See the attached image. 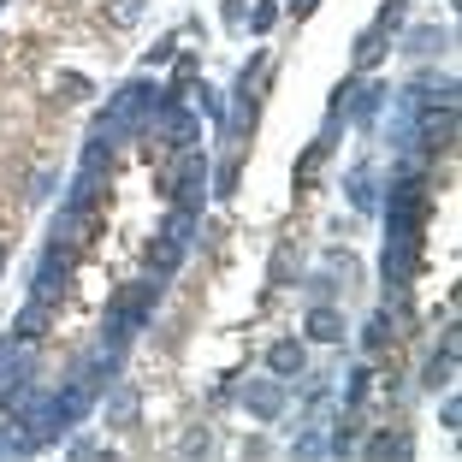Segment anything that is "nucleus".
<instances>
[{"label":"nucleus","instance_id":"obj_7","mask_svg":"<svg viewBox=\"0 0 462 462\" xmlns=\"http://www.w3.org/2000/svg\"><path fill=\"white\" fill-rule=\"evenodd\" d=\"M427 154H450L457 149V107H421V131H415Z\"/></svg>","mask_w":462,"mask_h":462},{"label":"nucleus","instance_id":"obj_6","mask_svg":"<svg viewBox=\"0 0 462 462\" xmlns=\"http://www.w3.org/2000/svg\"><path fill=\"white\" fill-rule=\"evenodd\" d=\"M154 143H166L172 154H184L190 143H202V125H196V113L184 107V101L166 96V107L154 113Z\"/></svg>","mask_w":462,"mask_h":462},{"label":"nucleus","instance_id":"obj_28","mask_svg":"<svg viewBox=\"0 0 462 462\" xmlns=\"http://www.w3.org/2000/svg\"><path fill=\"white\" fill-rule=\"evenodd\" d=\"M60 178L54 172H36V190H30V202H48V190H54Z\"/></svg>","mask_w":462,"mask_h":462},{"label":"nucleus","instance_id":"obj_4","mask_svg":"<svg viewBox=\"0 0 462 462\" xmlns=\"http://www.w3.org/2000/svg\"><path fill=\"white\" fill-rule=\"evenodd\" d=\"M202 190H208V154L184 149L166 172V196H172L178 214H202Z\"/></svg>","mask_w":462,"mask_h":462},{"label":"nucleus","instance_id":"obj_9","mask_svg":"<svg viewBox=\"0 0 462 462\" xmlns=\"http://www.w3.org/2000/svg\"><path fill=\"white\" fill-rule=\"evenodd\" d=\"M244 409L255 421H279L285 415V380H249L244 385Z\"/></svg>","mask_w":462,"mask_h":462},{"label":"nucleus","instance_id":"obj_8","mask_svg":"<svg viewBox=\"0 0 462 462\" xmlns=\"http://www.w3.org/2000/svg\"><path fill=\"white\" fill-rule=\"evenodd\" d=\"M30 374H36V344L6 338L0 344V397L18 392V385H30Z\"/></svg>","mask_w":462,"mask_h":462},{"label":"nucleus","instance_id":"obj_26","mask_svg":"<svg viewBox=\"0 0 462 462\" xmlns=\"http://www.w3.org/2000/svg\"><path fill=\"white\" fill-rule=\"evenodd\" d=\"M172 48H178V36H161V42L149 48V66H166V60H172Z\"/></svg>","mask_w":462,"mask_h":462},{"label":"nucleus","instance_id":"obj_11","mask_svg":"<svg viewBox=\"0 0 462 462\" xmlns=\"http://www.w3.org/2000/svg\"><path fill=\"white\" fill-rule=\"evenodd\" d=\"M267 374L273 380H302V374H309V350H302L297 338L267 344Z\"/></svg>","mask_w":462,"mask_h":462},{"label":"nucleus","instance_id":"obj_5","mask_svg":"<svg viewBox=\"0 0 462 462\" xmlns=\"http://www.w3.org/2000/svg\"><path fill=\"white\" fill-rule=\"evenodd\" d=\"M66 285H71V249L48 244V249L36 255V267H30V297L54 309V302L66 297Z\"/></svg>","mask_w":462,"mask_h":462},{"label":"nucleus","instance_id":"obj_20","mask_svg":"<svg viewBox=\"0 0 462 462\" xmlns=\"http://www.w3.org/2000/svg\"><path fill=\"white\" fill-rule=\"evenodd\" d=\"M350 202L362 208V214L374 208V166H356V172H350Z\"/></svg>","mask_w":462,"mask_h":462},{"label":"nucleus","instance_id":"obj_23","mask_svg":"<svg viewBox=\"0 0 462 462\" xmlns=\"http://www.w3.org/2000/svg\"><path fill=\"white\" fill-rule=\"evenodd\" d=\"M273 24H279V6H273V0H261L255 13H249V30H255V36H267Z\"/></svg>","mask_w":462,"mask_h":462},{"label":"nucleus","instance_id":"obj_29","mask_svg":"<svg viewBox=\"0 0 462 462\" xmlns=\"http://www.w3.org/2000/svg\"><path fill=\"white\" fill-rule=\"evenodd\" d=\"M285 6H291V13L302 18V13H314V6H320V0H285Z\"/></svg>","mask_w":462,"mask_h":462},{"label":"nucleus","instance_id":"obj_12","mask_svg":"<svg viewBox=\"0 0 462 462\" xmlns=\"http://www.w3.org/2000/svg\"><path fill=\"white\" fill-rule=\"evenodd\" d=\"M302 332H309L314 344H344L350 320H344V309H332V302H314V309H309V320H302Z\"/></svg>","mask_w":462,"mask_h":462},{"label":"nucleus","instance_id":"obj_16","mask_svg":"<svg viewBox=\"0 0 462 462\" xmlns=\"http://www.w3.org/2000/svg\"><path fill=\"white\" fill-rule=\"evenodd\" d=\"M380 54H385V30L367 24L362 36H356V71H374V66H380Z\"/></svg>","mask_w":462,"mask_h":462},{"label":"nucleus","instance_id":"obj_30","mask_svg":"<svg viewBox=\"0 0 462 462\" xmlns=\"http://www.w3.org/2000/svg\"><path fill=\"white\" fill-rule=\"evenodd\" d=\"M0 273H6V244H0Z\"/></svg>","mask_w":462,"mask_h":462},{"label":"nucleus","instance_id":"obj_1","mask_svg":"<svg viewBox=\"0 0 462 462\" xmlns=\"http://www.w3.org/2000/svg\"><path fill=\"white\" fill-rule=\"evenodd\" d=\"M161 107H166V89H161V83L131 78V83L119 89V96L107 101V113L96 119V143H107V149H113V136H136V131H149Z\"/></svg>","mask_w":462,"mask_h":462},{"label":"nucleus","instance_id":"obj_10","mask_svg":"<svg viewBox=\"0 0 462 462\" xmlns=\"http://www.w3.org/2000/svg\"><path fill=\"white\" fill-rule=\"evenodd\" d=\"M48 327H54V309L30 297L24 309H18V320L6 327V338H18V344H42V338H48Z\"/></svg>","mask_w":462,"mask_h":462},{"label":"nucleus","instance_id":"obj_3","mask_svg":"<svg viewBox=\"0 0 462 462\" xmlns=\"http://www.w3.org/2000/svg\"><path fill=\"white\" fill-rule=\"evenodd\" d=\"M190 231H196V214H178L172 208V219H166L161 237L149 244V273L154 279H172V273L184 267V255H190Z\"/></svg>","mask_w":462,"mask_h":462},{"label":"nucleus","instance_id":"obj_25","mask_svg":"<svg viewBox=\"0 0 462 462\" xmlns=\"http://www.w3.org/2000/svg\"><path fill=\"white\" fill-rule=\"evenodd\" d=\"M143 18V0H113V24H136Z\"/></svg>","mask_w":462,"mask_h":462},{"label":"nucleus","instance_id":"obj_17","mask_svg":"<svg viewBox=\"0 0 462 462\" xmlns=\"http://www.w3.org/2000/svg\"><path fill=\"white\" fill-rule=\"evenodd\" d=\"M392 338H403V332H397V314H392V309H380V314H374V320H367L362 344H367V350H385V344H392Z\"/></svg>","mask_w":462,"mask_h":462},{"label":"nucleus","instance_id":"obj_27","mask_svg":"<svg viewBox=\"0 0 462 462\" xmlns=\"http://www.w3.org/2000/svg\"><path fill=\"white\" fill-rule=\"evenodd\" d=\"M291 279V249H279V255H273V285H285Z\"/></svg>","mask_w":462,"mask_h":462},{"label":"nucleus","instance_id":"obj_21","mask_svg":"<svg viewBox=\"0 0 462 462\" xmlns=\"http://www.w3.org/2000/svg\"><path fill=\"white\" fill-rule=\"evenodd\" d=\"M327 154H332V136H320V143H309V154L297 161V178H314L320 166H327Z\"/></svg>","mask_w":462,"mask_h":462},{"label":"nucleus","instance_id":"obj_2","mask_svg":"<svg viewBox=\"0 0 462 462\" xmlns=\"http://www.w3.org/2000/svg\"><path fill=\"white\" fill-rule=\"evenodd\" d=\"M161 285H166V279H154V273H149L143 285H131V291H119V297H113L107 320H101V338H96L101 350H113V356H119L125 344L136 338V332L149 327V309L161 302Z\"/></svg>","mask_w":462,"mask_h":462},{"label":"nucleus","instance_id":"obj_22","mask_svg":"<svg viewBox=\"0 0 462 462\" xmlns=\"http://www.w3.org/2000/svg\"><path fill=\"white\" fill-rule=\"evenodd\" d=\"M367 380H374V374H367V367H350V380H344V403H362V397H367Z\"/></svg>","mask_w":462,"mask_h":462},{"label":"nucleus","instance_id":"obj_24","mask_svg":"<svg viewBox=\"0 0 462 462\" xmlns=\"http://www.w3.org/2000/svg\"><path fill=\"white\" fill-rule=\"evenodd\" d=\"M214 184H219V190H214V196H237V161H219V172H214Z\"/></svg>","mask_w":462,"mask_h":462},{"label":"nucleus","instance_id":"obj_18","mask_svg":"<svg viewBox=\"0 0 462 462\" xmlns=\"http://www.w3.org/2000/svg\"><path fill=\"white\" fill-rule=\"evenodd\" d=\"M457 380V350H439L433 362H427V374H421V385L427 392H445V385Z\"/></svg>","mask_w":462,"mask_h":462},{"label":"nucleus","instance_id":"obj_15","mask_svg":"<svg viewBox=\"0 0 462 462\" xmlns=\"http://www.w3.org/2000/svg\"><path fill=\"white\" fill-rule=\"evenodd\" d=\"M445 48H450V30H439V24L409 30V42H403V54H415V60H433V54H445Z\"/></svg>","mask_w":462,"mask_h":462},{"label":"nucleus","instance_id":"obj_14","mask_svg":"<svg viewBox=\"0 0 462 462\" xmlns=\"http://www.w3.org/2000/svg\"><path fill=\"white\" fill-rule=\"evenodd\" d=\"M30 450H36V433L18 415H0V457H30Z\"/></svg>","mask_w":462,"mask_h":462},{"label":"nucleus","instance_id":"obj_19","mask_svg":"<svg viewBox=\"0 0 462 462\" xmlns=\"http://www.w3.org/2000/svg\"><path fill=\"white\" fill-rule=\"evenodd\" d=\"M409 450H415L409 433H374L367 439V457H409Z\"/></svg>","mask_w":462,"mask_h":462},{"label":"nucleus","instance_id":"obj_13","mask_svg":"<svg viewBox=\"0 0 462 462\" xmlns=\"http://www.w3.org/2000/svg\"><path fill=\"white\" fill-rule=\"evenodd\" d=\"M136 409H143V397H136V385H113V397H107V427H136Z\"/></svg>","mask_w":462,"mask_h":462}]
</instances>
